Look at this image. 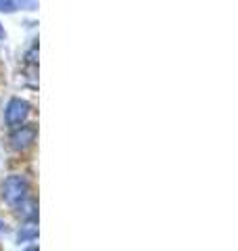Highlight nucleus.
I'll use <instances>...</instances> for the list:
<instances>
[{
  "label": "nucleus",
  "mask_w": 238,
  "mask_h": 251,
  "mask_svg": "<svg viewBox=\"0 0 238 251\" xmlns=\"http://www.w3.org/2000/svg\"><path fill=\"white\" fill-rule=\"evenodd\" d=\"M0 38H4V29L2 27H0Z\"/></svg>",
  "instance_id": "obj_5"
},
{
  "label": "nucleus",
  "mask_w": 238,
  "mask_h": 251,
  "mask_svg": "<svg viewBox=\"0 0 238 251\" xmlns=\"http://www.w3.org/2000/svg\"><path fill=\"white\" fill-rule=\"evenodd\" d=\"M25 193H27V180L23 178V176H11V178L4 180V184H2V195H4V199L9 201L11 205L23 201Z\"/></svg>",
  "instance_id": "obj_2"
},
{
  "label": "nucleus",
  "mask_w": 238,
  "mask_h": 251,
  "mask_svg": "<svg viewBox=\"0 0 238 251\" xmlns=\"http://www.w3.org/2000/svg\"><path fill=\"white\" fill-rule=\"evenodd\" d=\"M29 115V103L23 99H11L9 105H6V111H4V120H6V126L13 130H17L19 126L27 120Z\"/></svg>",
  "instance_id": "obj_1"
},
{
  "label": "nucleus",
  "mask_w": 238,
  "mask_h": 251,
  "mask_svg": "<svg viewBox=\"0 0 238 251\" xmlns=\"http://www.w3.org/2000/svg\"><path fill=\"white\" fill-rule=\"evenodd\" d=\"M27 251H38V249H36V247H29V249H27Z\"/></svg>",
  "instance_id": "obj_6"
},
{
  "label": "nucleus",
  "mask_w": 238,
  "mask_h": 251,
  "mask_svg": "<svg viewBox=\"0 0 238 251\" xmlns=\"http://www.w3.org/2000/svg\"><path fill=\"white\" fill-rule=\"evenodd\" d=\"M0 228H2V224H0Z\"/></svg>",
  "instance_id": "obj_7"
},
{
  "label": "nucleus",
  "mask_w": 238,
  "mask_h": 251,
  "mask_svg": "<svg viewBox=\"0 0 238 251\" xmlns=\"http://www.w3.org/2000/svg\"><path fill=\"white\" fill-rule=\"evenodd\" d=\"M34 138H36L34 126H19V128L11 134V147L21 151V149H25V147H29L31 143H34Z\"/></svg>",
  "instance_id": "obj_3"
},
{
  "label": "nucleus",
  "mask_w": 238,
  "mask_h": 251,
  "mask_svg": "<svg viewBox=\"0 0 238 251\" xmlns=\"http://www.w3.org/2000/svg\"><path fill=\"white\" fill-rule=\"evenodd\" d=\"M38 0H0V13H15V11H36Z\"/></svg>",
  "instance_id": "obj_4"
}]
</instances>
